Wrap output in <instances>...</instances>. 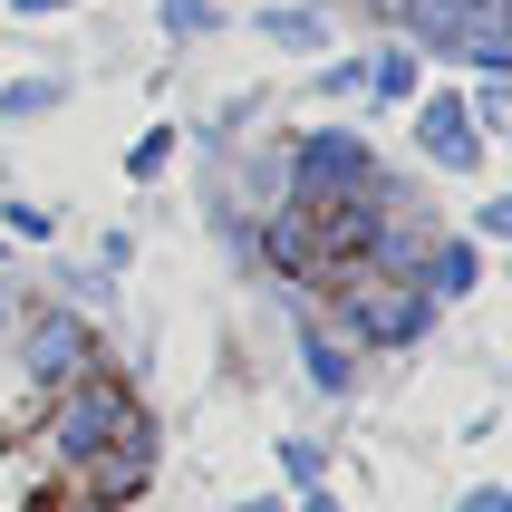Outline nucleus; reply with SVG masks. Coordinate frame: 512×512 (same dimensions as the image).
Segmentation results:
<instances>
[{"mask_svg":"<svg viewBox=\"0 0 512 512\" xmlns=\"http://www.w3.org/2000/svg\"><path fill=\"white\" fill-rule=\"evenodd\" d=\"M78 97V68H0V126H39V116H58Z\"/></svg>","mask_w":512,"mask_h":512,"instance_id":"12","label":"nucleus"},{"mask_svg":"<svg viewBox=\"0 0 512 512\" xmlns=\"http://www.w3.org/2000/svg\"><path fill=\"white\" fill-rule=\"evenodd\" d=\"M174 165H184V116H155L126 136V184H165Z\"/></svg>","mask_w":512,"mask_h":512,"instance_id":"15","label":"nucleus"},{"mask_svg":"<svg viewBox=\"0 0 512 512\" xmlns=\"http://www.w3.org/2000/svg\"><path fill=\"white\" fill-rule=\"evenodd\" d=\"M261 39V49H281V58H329L339 49V10H319V0H252V20H242Z\"/></svg>","mask_w":512,"mask_h":512,"instance_id":"9","label":"nucleus"},{"mask_svg":"<svg viewBox=\"0 0 512 512\" xmlns=\"http://www.w3.org/2000/svg\"><path fill=\"white\" fill-rule=\"evenodd\" d=\"M232 512H290V493H281V484H261V493H242Z\"/></svg>","mask_w":512,"mask_h":512,"instance_id":"28","label":"nucleus"},{"mask_svg":"<svg viewBox=\"0 0 512 512\" xmlns=\"http://www.w3.org/2000/svg\"><path fill=\"white\" fill-rule=\"evenodd\" d=\"M49 464H39V445L29 435H0V512H39L49 503Z\"/></svg>","mask_w":512,"mask_h":512,"instance_id":"14","label":"nucleus"},{"mask_svg":"<svg viewBox=\"0 0 512 512\" xmlns=\"http://www.w3.org/2000/svg\"><path fill=\"white\" fill-rule=\"evenodd\" d=\"M49 290H58V300H68V310H107V300H116V290H126V281H107L97 261H49Z\"/></svg>","mask_w":512,"mask_h":512,"instance_id":"17","label":"nucleus"},{"mask_svg":"<svg viewBox=\"0 0 512 512\" xmlns=\"http://www.w3.org/2000/svg\"><path fill=\"white\" fill-rule=\"evenodd\" d=\"M455 512H512V484H493V474H474V484L455 493Z\"/></svg>","mask_w":512,"mask_h":512,"instance_id":"24","label":"nucleus"},{"mask_svg":"<svg viewBox=\"0 0 512 512\" xmlns=\"http://www.w3.org/2000/svg\"><path fill=\"white\" fill-rule=\"evenodd\" d=\"M155 474H165V426L145 416V426H136V435H116V445L87 464V474H68L49 503H78V512H136L145 493H155Z\"/></svg>","mask_w":512,"mask_h":512,"instance_id":"5","label":"nucleus"},{"mask_svg":"<svg viewBox=\"0 0 512 512\" xmlns=\"http://www.w3.org/2000/svg\"><path fill=\"white\" fill-rule=\"evenodd\" d=\"M10 271H20V242H10V232H0V281H10Z\"/></svg>","mask_w":512,"mask_h":512,"instance_id":"29","label":"nucleus"},{"mask_svg":"<svg viewBox=\"0 0 512 512\" xmlns=\"http://www.w3.org/2000/svg\"><path fill=\"white\" fill-rule=\"evenodd\" d=\"M310 97H329V107H358V49L310 58Z\"/></svg>","mask_w":512,"mask_h":512,"instance_id":"21","label":"nucleus"},{"mask_svg":"<svg viewBox=\"0 0 512 512\" xmlns=\"http://www.w3.org/2000/svg\"><path fill=\"white\" fill-rule=\"evenodd\" d=\"M406 136H416V155H426L435 174H484L493 165V136H474L464 87H416V97H406Z\"/></svg>","mask_w":512,"mask_h":512,"instance_id":"6","label":"nucleus"},{"mask_svg":"<svg viewBox=\"0 0 512 512\" xmlns=\"http://www.w3.org/2000/svg\"><path fill=\"white\" fill-rule=\"evenodd\" d=\"M484 281H493V252H484L464 223H435V232H426V252L406 261V290H426L435 310H464Z\"/></svg>","mask_w":512,"mask_h":512,"instance_id":"8","label":"nucleus"},{"mask_svg":"<svg viewBox=\"0 0 512 512\" xmlns=\"http://www.w3.org/2000/svg\"><path fill=\"white\" fill-rule=\"evenodd\" d=\"M416 87H426V58L406 49L397 29L387 39H358V107H406Z\"/></svg>","mask_w":512,"mask_h":512,"instance_id":"10","label":"nucleus"},{"mask_svg":"<svg viewBox=\"0 0 512 512\" xmlns=\"http://www.w3.org/2000/svg\"><path fill=\"white\" fill-rule=\"evenodd\" d=\"M0 10H10V20H20V29H49V20H68L78 0H0Z\"/></svg>","mask_w":512,"mask_h":512,"instance_id":"25","label":"nucleus"},{"mask_svg":"<svg viewBox=\"0 0 512 512\" xmlns=\"http://www.w3.org/2000/svg\"><path fill=\"white\" fill-rule=\"evenodd\" d=\"M271 474H281V493H310V484H329V474H339V455H329V435L281 426V435H271Z\"/></svg>","mask_w":512,"mask_h":512,"instance_id":"13","label":"nucleus"},{"mask_svg":"<svg viewBox=\"0 0 512 512\" xmlns=\"http://www.w3.org/2000/svg\"><path fill=\"white\" fill-rule=\"evenodd\" d=\"M0 232H10L20 252H39V242H58V203H39V194H0Z\"/></svg>","mask_w":512,"mask_h":512,"instance_id":"18","label":"nucleus"},{"mask_svg":"<svg viewBox=\"0 0 512 512\" xmlns=\"http://www.w3.org/2000/svg\"><path fill=\"white\" fill-rule=\"evenodd\" d=\"M290 512H348V493L339 484H310V493H290Z\"/></svg>","mask_w":512,"mask_h":512,"instance_id":"27","label":"nucleus"},{"mask_svg":"<svg viewBox=\"0 0 512 512\" xmlns=\"http://www.w3.org/2000/svg\"><path fill=\"white\" fill-rule=\"evenodd\" d=\"M261 116H271V87H232L223 107L203 116V126H184V155H223V145H242V136H261Z\"/></svg>","mask_w":512,"mask_h":512,"instance_id":"11","label":"nucleus"},{"mask_svg":"<svg viewBox=\"0 0 512 512\" xmlns=\"http://www.w3.org/2000/svg\"><path fill=\"white\" fill-rule=\"evenodd\" d=\"M464 116H474V136L503 145V126H512V78H464Z\"/></svg>","mask_w":512,"mask_h":512,"instance_id":"19","label":"nucleus"},{"mask_svg":"<svg viewBox=\"0 0 512 512\" xmlns=\"http://www.w3.org/2000/svg\"><path fill=\"white\" fill-rule=\"evenodd\" d=\"M136 252H145V242H136L126 223H107V232H97V271H107V281H126V271H136Z\"/></svg>","mask_w":512,"mask_h":512,"instance_id":"23","label":"nucleus"},{"mask_svg":"<svg viewBox=\"0 0 512 512\" xmlns=\"http://www.w3.org/2000/svg\"><path fill=\"white\" fill-rule=\"evenodd\" d=\"M0 358L29 377V397L49 406L68 377H87L97 358H116V348H107V319L97 310H68V300H49V290H29V310H20V329L0 339Z\"/></svg>","mask_w":512,"mask_h":512,"instance_id":"3","label":"nucleus"},{"mask_svg":"<svg viewBox=\"0 0 512 512\" xmlns=\"http://www.w3.org/2000/svg\"><path fill=\"white\" fill-rule=\"evenodd\" d=\"M310 310L339 329L358 358H416V348L445 329V310H435L426 290H406V281H377V271H348V281H329V290H310Z\"/></svg>","mask_w":512,"mask_h":512,"instance_id":"2","label":"nucleus"},{"mask_svg":"<svg viewBox=\"0 0 512 512\" xmlns=\"http://www.w3.org/2000/svg\"><path fill=\"white\" fill-rule=\"evenodd\" d=\"M426 20H455V29H512V0H416ZM406 10V20H416Z\"/></svg>","mask_w":512,"mask_h":512,"instance_id":"20","label":"nucleus"},{"mask_svg":"<svg viewBox=\"0 0 512 512\" xmlns=\"http://www.w3.org/2000/svg\"><path fill=\"white\" fill-rule=\"evenodd\" d=\"M155 29H165V49H203L232 29V10L223 0H155Z\"/></svg>","mask_w":512,"mask_h":512,"instance_id":"16","label":"nucleus"},{"mask_svg":"<svg viewBox=\"0 0 512 512\" xmlns=\"http://www.w3.org/2000/svg\"><path fill=\"white\" fill-rule=\"evenodd\" d=\"M20 310H29V281H20V271H10V281H0V339L20 329Z\"/></svg>","mask_w":512,"mask_h":512,"instance_id":"26","label":"nucleus"},{"mask_svg":"<svg viewBox=\"0 0 512 512\" xmlns=\"http://www.w3.org/2000/svg\"><path fill=\"white\" fill-rule=\"evenodd\" d=\"M155 406H145V387H136V368L126 358H97L87 377H68L49 406H39V426H29V445H39V464H49L58 484L68 474H87V464L107 455L116 435H136Z\"/></svg>","mask_w":512,"mask_h":512,"instance_id":"1","label":"nucleus"},{"mask_svg":"<svg viewBox=\"0 0 512 512\" xmlns=\"http://www.w3.org/2000/svg\"><path fill=\"white\" fill-rule=\"evenodd\" d=\"M464 232H474L484 252H503V242H512V194H484V203H474V223H464Z\"/></svg>","mask_w":512,"mask_h":512,"instance_id":"22","label":"nucleus"},{"mask_svg":"<svg viewBox=\"0 0 512 512\" xmlns=\"http://www.w3.org/2000/svg\"><path fill=\"white\" fill-rule=\"evenodd\" d=\"M387 165L358 126L339 116H319V126H290L281 136V194L290 203H319V194H368V174Z\"/></svg>","mask_w":512,"mask_h":512,"instance_id":"4","label":"nucleus"},{"mask_svg":"<svg viewBox=\"0 0 512 512\" xmlns=\"http://www.w3.org/2000/svg\"><path fill=\"white\" fill-rule=\"evenodd\" d=\"M290 368H300V387H310L319 406H358V397H368V358H358L310 300L290 310Z\"/></svg>","mask_w":512,"mask_h":512,"instance_id":"7","label":"nucleus"}]
</instances>
